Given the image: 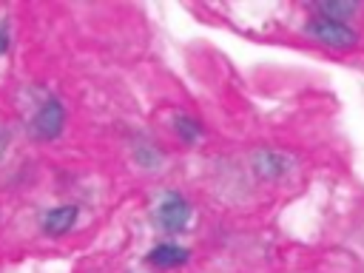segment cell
<instances>
[{
    "label": "cell",
    "instance_id": "6da1fadb",
    "mask_svg": "<svg viewBox=\"0 0 364 273\" xmlns=\"http://www.w3.org/2000/svg\"><path fill=\"white\" fill-rule=\"evenodd\" d=\"M304 34H310L316 43H321L327 48H336V51H350V48L358 46V31L350 23L330 20V17H321V14H310L304 20Z\"/></svg>",
    "mask_w": 364,
    "mask_h": 273
},
{
    "label": "cell",
    "instance_id": "7a4b0ae2",
    "mask_svg": "<svg viewBox=\"0 0 364 273\" xmlns=\"http://www.w3.org/2000/svg\"><path fill=\"white\" fill-rule=\"evenodd\" d=\"M65 128V105L60 97H46L40 102V108L31 114L28 119V134L40 142H51L63 134Z\"/></svg>",
    "mask_w": 364,
    "mask_h": 273
},
{
    "label": "cell",
    "instance_id": "3957f363",
    "mask_svg": "<svg viewBox=\"0 0 364 273\" xmlns=\"http://www.w3.org/2000/svg\"><path fill=\"white\" fill-rule=\"evenodd\" d=\"M191 222V202L179 191H165L156 202V225L168 233H182Z\"/></svg>",
    "mask_w": 364,
    "mask_h": 273
},
{
    "label": "cell",
    "instance_id": "277c9868",
    "mask_svg": "<svg viewBox=\"0 0 364 273\" xmlns=\"http://www.w3.org/2000/svg\"><path fill=\"white\" fill-rule=\"evenodd\" d=\"M250 165H253V171H256L259 179H282L290 171V159L282 151H273V148L256 151Z\"/></svg>",
    "mask_w": 364,
    "mask_h": 273
},
{
    "label": "cell",
    "instance_id": "5b68a950",
    "mask_svg": "<svg viewBox=\"0 0 364 273\" xmlns=\"http://www.w3.org/2000/svg\"><path fill=\"white\" fill-rule=\"evenodd\" d=\"M145 259H148L154 267H159V270H173V267H182V264L191 259V250L182 247V245H176V242H159L156 247L148 250Z\"/></svg>",
    "mask_w": 364,
    "mask_h": 273
},
{
    "label": "cell",
    "instance_id": "8992f818",
    "mask_svg": "<svg viewBox=\"0 0 364 273\" xmlns=\"http://www.w3.org/2000/svg\"><path fill=\"white\" fill-rule=\"evenodd\" d=\"M77 216H80V208H77V205H57V208H48L46 216H43V230H46L48 236H63V233H68V230L74 228Z\"/></svg>",
    "mask_w": 364,
    "mask_h": 273
},
{
    "label": "cell",
    "instance_id": "52a82bcc",
    "mask_svg": "<svg viewBox=\"0 0 364 273\" xmlns=\"http://www.w3.org/2000/svg\"><path fill=\"white\" fill-rule=\"evenodd\" d=\"M358 11H361V3H350V0H316L313 3V14H321V17H330V20H341V23H347Z\"/></svg>",
    "mask_w": 364,
    "mask_h": 273
},
{
    "label": "cell",
    "instance_id": "ba28073f",
    "mask_svg": "<svg viewBox=\"0 0 364 273\" xmlns=\"http://www.w3.org/2000/svg\"><path fill=\"white\" fill-rule=\"evenodd\" d=\"M173 131H176V136L185 142V145H193V142H199L202 139V122L196 119V117H191V114H176L173 117Z\"/></svg>",
    "mask_w": 364,
    "mask_h": 273
},
{
    "label": "cell",
    "instance_id": "9c48e42d",
    "mask_svg": "<svg viewBox=\"0 0 364 273\" xmlns=\"http://www.w3.org/2000/svg\"><path fill=\"white\" fill-rule=\"evenodd\" d=\"M9 46H11V26L6 17H0V57L9 51Z\"/></svg>",
    "mask_w": 364,
    "mask_h": 273
}]
</instances>
